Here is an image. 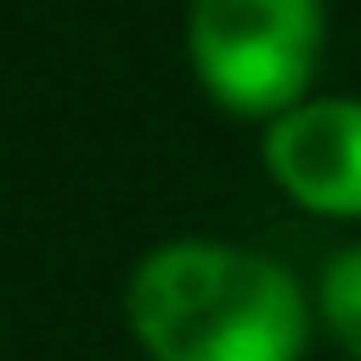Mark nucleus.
<instances>
[{
	"label": "nucleus",
	"instance_id": "f257e3e1",
	"mask_svg": "<svg viewBox=\"0 0 361 361\" xmlns=\"http://www.w3.org/2000/svg\"><path fill=\"white\" fill-rule=\"evenodd\" d=\"M127 317L152 361H298L311 336L305 286L228 241H165L127 279Z\"/></svg>",
	"mask_w": 361,
	"mask_h": 361
},
{
	"label": "nucleus",
	"instance_id": "f03ea898",
	"mask_svg": "<svg viewBox=\"0 0 361 361\" xmlns=\"http://www.w3.org/2000/svg\"><path fill=\"white\" fill-rule=\"evenodd\" d=\"M324 0H190V63L235 114H292L317 76Z\"/></svg>",
	"mask_w": 361,
	"mask_h": 361
},
{
	"label": "nucleus",
	"instance_id": "7ed1b4c3",
	"mask_svg": "<svg viewBox=\"0 0 361 361\" xmlns=\"http://www.w3.org/2000/svg\"><path fill=\"white\" fill-rule=\"evenodd\" d=\"M267 171L317 216H361V102L317 95L267 127Z\"/></svg>",
	"mask_w": 361,
	"mask_h": 361
},
{
	"label": "nucleus",
	"instance_id": "20e7f679",
	"mask_svg": "<svg viewBox=\"0 0 361 361\" xmlns=\"http://www.w3.org/2000/svg\"><path fill=\"white\" fill-rule=\"evenodd\" d=\"M317 305H324V324L336 330V343L361 361V247H343V254L324 267Z\"/></svg>",
	"mask_w": 361,
	"mask_h": 361
}]
</instances>
